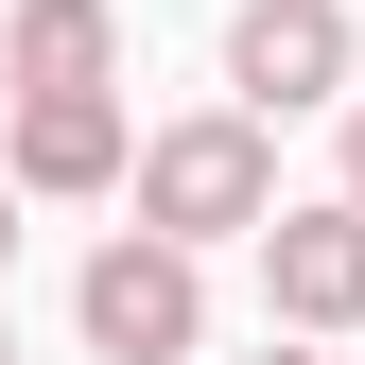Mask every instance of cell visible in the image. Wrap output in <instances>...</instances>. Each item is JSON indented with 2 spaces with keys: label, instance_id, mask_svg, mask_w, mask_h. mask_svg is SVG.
Instances as JSON below:
<instances>
[{
  "label": "cell",
  "instance_id": "1",
  "mask_svg": "<svg viewBox=\"0 0 365 365\" xmlns=\"http://www.w3.org/2000/svg\"><path fill=\"white\" fill-rule=\"evenodd\" d=\"M279 226V140H261L244 105H209V122H157L140 140V244H261Z\"/></svg>",
  "mask_w": 365,
  "mask_h": 365
},
{
  "label": "cell",
  "instance_id": "2",
  "mask_svg": "<svg viewBox=\"0 0 365 365\" xmlns=\"http://www.w3.org/2000/svg\"><path fill=\"white\" fill-rule=\"evenodd\" d=\"M87 348H105V365H192V331H209V279H192V261H174V244H140V226H122V244L105 261H87Z\"/></svg>",
  "mask_w": 365,
  "mask_h": 365
},
{
  "label": "cell",
  "instance_id": "3",
  "mask_svg": "<svg viewBox=\"0 0 365 365\" xmlns=\"http://www.w3.org/2000/svg\"><path fill=\"white\" fill-rule=\"evenodd\" d=\"M261 296H279L296 348L365 331V209H348V192H331V209H279V226H261Z\"/></svg>",
  "mask_w": 365,
  "mask_h": 365
},
{
  "label": "cell",
  "instance_id": "4",
  "mask_svg": "<svg viewBox=\"0 0 365 365\" xmlns=\"http://www.w3.org/2000/svg\"><path fill=\"white\" fill-rule=\"evenodd\" d=\"M226 87H244V122H296L348 87V18L331 0H244V35H226Z\"/></svg>",
  "mask_w": 365,
  "mask_h": 365
},
{
  "label": "cell",
  "instance_id": "5",
  "mask_svg": "<svg viewBox=\"0 0 365 365\" xmlns=\"http://www.w3.org/2000/svg\"><path fill=\"white\" fill-rule=\"evenodd\" d=\"M105 70H122L105 0H18V18H0V87H18V105H105Z\"/></svg>",
  "mask_w": 365,
  "mask_h": 365
},
{
  "label": "cell",
  "instance_id": "6",
  "mask_svg": "<svg viewBox=\"0 0 365 365\" xmlns=\"http://www.w3.org/2000/svg\"><path fill=\"white\" fill-rule=\"evenodd\" d=\"M140 140H122V105H18V157H0V192H122Z\"/></svg>",
  "mask_w": 365,
  "mask_h": 365
},
{
  "label": "cell",
  "instance_id": "7",
  "mask_svg": "<svg viewBox=\"0 0 365 365\" xmlns=\"http://www.w3.org/2000/svg\"><path fill=\"white\" fill-rule=\"evenodd\" d=\"M348 209H365V105H348Z\"/></svg>",
  "mask_w": 365,
  "mask_h": 365
},
{
  "label": "cell",
  "instance_id": "8",
  "mask_svg": "<svg viewBox=\"0 0 365 365\" xmlns=\"http://www.w3.org/2000/svg\"><path fill=\"white\" fill-rule=\"evenodd\" d=\"M261 365H331V348H296V331H279V348H261Z\"/></svg>",
  "mask_w": 365,
  "mask_h": 365
},
{
  "label": "cell",
  "instance_id": "9",
  "mask_svg": "<svg viewBox=\"0 0 365 365\" xmlns=\"http://www.w3.org/2000/svg\"><path fill=\"white\" fill-rule=\"evenodd\" d=\"M0 261H18V192H0Z\"/></svg>",
  "mask_w": 365,
  "mask_h": 365
},
{
  "label": "cell",
  "instance_id": "10",
  "mask_svg": "<svg viewBox=\"0 0 365 365\" xmlns=\"http://www.w3.org/2000/svg\"><path fill=\"white\" fill-rule=\"evenodd\" d=\"M0 365H18V331H0Z\"/></svg>",
  "mask_w": 365,
  "mask_h": 365
}]
</instances>
